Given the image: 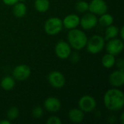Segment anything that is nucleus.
Returning <instances> with one entry per match:
<instances>
[{
  "instance_id": "nucleus-9",
  "label": "nucleus",
  "mask_w": 124,
  "mask_h": 124,
  "mask_svg": "<svg viewBox=\"0 0 124 124\" xmlns=\"http://www.w3.org/2000/svg\"><path fill=\"white\" fill-rule=\"evenodd\" d=\"M31 73L30 67L25 64L17 65L12 72L13 78L17 81H25L29 78Z\"/></svg>"
},
{
  "instance_id": "nucleus-22",
  "label": "nucleus",
  "mask_w": 124,
  "mask_h": 124,
  "mask_svg": "<svg viewBox=\"0 0 124 124\" xmlns=\"http://www.w3.org/2000/svg\"><path fill=\"white\" fill-rule=\"evenodd\" d=\"M19 115H20V110L17 107L15 106H12L10 108H9V110L7 112V118L10 121L17 119Z\"/></svg>"
},
{
  "instance_id": "nucleus-20",
  "label": "nucleus",
  "mask_w": 124,
  "mask_h": 124,
  "mask_svg": "<svg viewBox=\"0 0 124 124\" xmlns=\"http://www.w3.org/2000/svg\"><path fill=\"white\" fill-rule=\"evenodd\" d=\"M49 0H35L34 7L39 12H45L49 9Z\"/></svg>"
},
{
  "instance_id": "nucleus-2",
  "label": "nucleus",
  "mask_w": 124,
  "mask_h": 124,
  "mask_svg": "<svg viewBox=\"0 0 124 124\" xmlns=\"http://www.w3.org/2000/svg\"><path fill=\"white\" fill-rule=\"evenodd\" d=\"M68 40L71 48L79 51L86 46L88 38L84 31L77 28H74L70 29L68 32Z\"/></svg>"
},
{
  "instance_id": "nucleus-30",
  "label": "nucleus",
  "mask_w": 124,
  "mask_h": 124,
  "mask_svg": "<svg viewBox=\"0 0 124 124\" xmlns=\"http://www.w3.org/2000/svg\"><path fill=\"white\" fill-rule=\"evenodd\" d=\"M11 124V121H9L8 119L7 120H1L0 121V124Z\"/></svg>"
},
{
  "instance_id": "nucleus-25",
  "label": "nucleus",
  "mask_w": 124,
  "mask_h": 124,
  "mask_svg": "<svg viewBox=\"0 0 124 124\" xmlns=\"http://www.w3.org/2000/svg\"><path fill=\"white\" fill-rule=\"evenodd\" d=\"M46 124H62V121L61 119L56 116H53L49 117L47 121H46Z\"/></svg>"
},
{
  "instance_id": "nucleus-13",
  "label": "nucleus",
  "mask_w": 124,
  "mask_h": 124,
  "mask_svg": "<svg viewBox=\"0 0 124 124\" xmlns=\"http://www.w3.org/2000/svg\"><path fill=\"white\" fill-rule=\"evenodd\" d=\"M44 108L49 113H57L61 108V102L57 97H49L44 101Z\"/></svg>"
},
{
  "instance_id": "nucleus-14",
  "label": "nucleus",
  "mask_w": 124,
  "mask_h": 124,
  "mask_svg": "<svg viewBox=\"0 0 124 124\" xmlns=\"http://www.w3.org/2000/svg\"><path fill=\"white\" fill-rule=\"evenodd\" d=\"M62 21L63 27L69 30L76 28L80 25V17L76 14H70L67 15Z\"/></svg>"
},
{
  "instance_id": "nucleus-31",
  "label": "nucleus",
  "mask_w": 124,
  "mask_h": 124,
  "mask_svg": "<svg viewBox=\"0 0 124 124\" xmlns=\"http://www.w3.org/2000/svg\"><path fill=\"white\" fill-rule=\"evenodd\" d=\"M120 121H121V124H124V113H123L121 116V118H120Z\"/></svg>"
},
{
  "instance_id": "nucleus-19",
  "label": "nucleus",
  "mask_w": 124,
  "mask_h": 124,
  "mask_svg": "<svg viewBox=\"0 0 124 124\" xmlns=\"http://www.w3.org/2000/svg\"><path fill=\"white\" fill-rule=\"evenodd\" d=\"M115 62H116V56L110 53L105 54L102 58V64L105 68L110 69L113 68L115 65Z\"/></svg>"
},
{
  "instance_id": "nucleus-29",
  "label": "nucleus",
  "mask_w": 124,
  "mask_h": 124,
  "mask_svg": "<svg viewBox=\"0 0 124 124\" xmlns=\"http://www.w3.org/2000/svg\"><path fill=\"white\" fill-rule=\"evenodd\" d=\"M118 35L120 36V37H121V39L124 40V26H122V27H121V28L119 30Z\"/></svg>"
},
{
  "instance_id": "nucleus-21",
  "label": "nucleus",
  "mask_w": 124,
  "mask_h": 124,
  "mask_svg": "<svg viewBox=\"0 0 124 124\" xmlns=\"http://www.w3.org/2000/svg\"><path fill=\"white\" fill-rule=\"evenodd\" d=\"M113 17L110 14H108L107 12L103 15H101L100 17L98 19V23L103 27H108L110 25H113Z\"/></svg>"
},
{
  "instance_id": "nucleus-15",
  "label": "nucleus",
  "mask_w": 124,
  "mask_h": 124,
  "mask_svg": "<svg viewBox=\"0 0 124 124\" xmlns=\"http://www.w3.org/2000/svg\"><path fill=\"white\" fill-rule=\"evenodd\" d=\"M68 118L73 123L80 124L84 118V113L80 108H73L68 113Z\"/></svg>"
},
{
  "instance_id": "nucleus-7",
  "label": "nucleus",
  "mask_w": 124,
  "mask_h": 124,
  "mask_svg": "<svg viewBox=\"0 0 124 124\" xmlns=\"http://www.w3.org/2000/svg\"><path fill=\"white\" fill-rule=\"evenodd\" d=\"M49 84L55 89H61L65 84V78L64 75L57 70L52 71L47 77Z\"/></svg>"
},
{
  "instance_id": "nucleus-4",
  "label": "nucleus",
  "mask_w": 124,
  "mask_h": 124,
  "mask_svg": "<svg viewBox=\"0 0 124 124\" xmlns=\"http://www.w3.org/2000/svg\"><path fill=\"white\" fill-rule=\"evenodd\" d=\"M62 21L57 17H50L44 23V31L50 36L58 34L62 31Z\"/></svg>"
},
{
  "instance_id": "nucleus-6",
  "label": "nucleus",
  "mask_w": 124,
  "mask_h": 124,
  "mask_svg": "<svg viewBox=\"0 0 124 124\" xmlns=\"http://www.w3.org/2000/svg\"><path fill=\"white\" fill-rule=\"evenodd\" d=\"M108 53H110L114 56L121 54L124 48V41L121 39L114 38L108 40L106 46H105Z\"/></svg>"
},
{
  "instance_id": "nucleus-28",
  "label": "nucleus",
  "mask_w": 124,
  "mask_h": 124,
  "mask_svg": "<svg viewBox=\"0 0 124 124\" xmlns=\"http://www.w3.org/2000/svg\"><path fill=\"white\" fill-rule=\"evenodd\" d=\"M2 1L6 4L9 6H13L15 4L19 1V0H2Z\"/></svg>"
},
{
  "instance_id": "nucleus-17",
  "label": "nucleus",
  "mask_w": 124,
  "mask_h": 124,
  "mask_svg": "<svg viewBox=\"0 0 124 124\" xmlns=\"http://www.w3.org/2000/svg\"><path fill=\"white\" fill-rule=\"evenodd\" d=\"M15 79L13 78V76H7L4 77L0 83L1 87L5 91H11L12 89H14V87L15 86Z\"/></svg>"
},
{
  "instance_id": "nucleus-5",
  "label": "nucleus",
  "mask_w": 124,
  "mask_h": 124,
  "mask_svg": "<svg viewBox=\"0 0 124 124\" xmlns=\"http://www.w3.org/2000/svg\"><path fill=\"white\" fill-rule=\"evenodd\" d=\"M78 107L84 113H89L96 108L97 102L92 96L84 95L78 100Z\"/></svg>"
},
{
  "instance_id": "nucleus-23",
  "label": "nucleus",
  "mask_w": 124,
  "mask_h": 124,
  "mask_svg": "<svg viewBox=\"0 0 124 124\" xmlns=\"http://www.w3.org/2000/svg\"><path fill=\"white\" fill-rule=\"evenodd\" d=\"M76 9L81 13L86 12L89 10V3L83 0L78 1L76 4Z\"/></svg>"
},
{
  "instance_id": "nucleus-12",
  "label": "nucleus",
  "mask_w": 124,
  "mask_h": 124,
  "mask_svg": "<svg viewBox=\"0 0 124 124\" xmlns=\"http://www.w3.org/2000/svg\"><path fill=\"white\" fill-rule=\"evenodd\" d=\"M109 82L111 86L118 88L124 84V70H116L110 73L109 76Z\"/></svg>"
},
{
  "instance_id": "nucleus-32",
  "label": "nucleus",
  "mask_w": 124,
  "mask_h": 124,
  "mask_svg": "<svg viewBox=\"0 0 124 124\" xmlns=\"http://www.w3.org/2000/svg\"><path fill=\"white\" fill-rule=\"evenodd\" d=\"M25 0H19V1H21V2H24Z\"/></svg>"
},
{
  "instance_id": "nucleus-27",
  "label": "nucleus",
  "mask_w": 124,
  "mask_h": 124,
  "mask_svg": "<svg viewBox=\"0 0 124 124\" xmlns=\"http://www.w3.org/2000/svg\"><path fill=\"white\" fill-rule=\"evenodd\" d=\"M70 57H71V61L73 62H77L80 60V57H79L78 54H77L76 52L73 53V54H70Z\"/></svg>"
},
{
  "instance_id": "nucleus-1",
  "label": "nucleus",
  "mask_w": 124,
  "mask_h": 124,
  "mask_svg": "<svg viewBox=\"0 0 124 124\" xmlns=\"http://www.w3.org/2000/svg\"><path fill=\"white\" fill-rule=\"evenodd\" d=\"M105 108L110 111L121 110L124 106V92L118 88L108 89L103 97Z\"/></svg>"
},
{
  "instance_id": "nucleus-11",
  "label": "nucleus",
  "mask_w": 124,
  "mask_h": 124,
  "mask_svg": "<svg viewBox=\"0 0 124 124\" xmlns=\"http://www.w3.org/2000/svg\"><path fill=\"white\" fill-rule=\"evenodd\" d=\"M98 23V18L96 15L89 12L85 14L80 18V25L84 30H91L97 26Z\"/></svg>"
},
{
  "instance_id": "nucleus-3",
  "label": "nucleus",
  "mask_w": 124,
  "mask_h": 124,
  "mask_svg": "<svg viewBox=\"0 0 124 124\" xmlns=\"http://www.w3.org/2000/svg\"><path fill=\"white\" fill-rule=\"evenodd\" d=\"M105 39L104 37L100 35L92 36L89 39L87 40L86 46V50L93 54H96L105 48Z\"/></svg>"
},
{
  "instance_id": "nucleus-8",
  "label": "nucleus",
  "mask_w": 124,
  "mask_h": 124,
  "mask_svg": "<svg viewBox=\"0 0 124 124\" xmlns=\"http://www.w3.org/2000/svg\"><path fill=\"white\" fill-rule=\"evenodd\" d=\"M54 52L57 57L61 60L67 59L71 54V46L65 41H58L54 47Z\"/></svg>"
},
{
  "instance_id": "nucleus-24",
  "label": "nucleus",
  "mask_w": 124,
  "mask_h": 124,
  "mask_svg": "<svg viewBox=\"0 0 124 124\" xmlns=\"http://www.w3.org/2000/svg\"><path fill=\"white\" fill-rule=\"evenodd\" d=\"M43 114H44L43 109L40 106H36L32 110V115H33V118H35L36 119L40 118L43 116Z\"/></svg>"
},
{
  "instance_id": "nucleus-16",
  "label": "nucleus",
  "mask_w": 124,
  "mask_h": 124,
  "mask_svg": "<svg viewBox=\"0 0 124 124\" xmlns=\"http://www.w3.org/2000/svg\"><path fill=\"white\" fill-rule=\"evenodd\" d=\"M12 12L17 17H23L27 12V7L24 2L18 1L13 5Z\"/></svg>"
},
{
  "instance_id": "nucleus-10",
  "label": "nucleus",
  "mask_w": 124,
  "mask_h": 124,
  "mask_svg": "<svg viewBox=\"0 0 124 124\" xmlns=\"http://www.w3.org/2000/svg\"><path fill=\"white\" fill-rule=\"evenodd\" d=\"M108 4L104 0H92L89 4V12L96 15H103L108 12Z\"/></svg>"
},
{
  "instance_id": "nucleus-26",
  "label": "nucleus",
  "mask_w": 124,
  "mask_h": 124,
  "mask_svg": "<svg viewBox=\"0 0 124 124\" xmlns=\"http://www.w3.org/2000/svg\"><path fill=\"white\" fill-rule=\"evenodd\" d=\"M115 65H116L117 68L119 70H124V61L122 58H120L118 60H116V62Z\"/></svg>"
},
{
  "instance_id": "nucleus-18",
  "label": "nucleus",
  "mask_w": 124,
  "mask_h": 124,
  "mask_svg": "<svg viewBox=\"0 0 124 124\" xmlns=\"http://www.w3.org/2000/svg\"><path fill=\"white\" fill-rule=\"evenodd\" d=\"M119 29L117 26L110 25L108 27H106L105 33V40H110L114 38H116L118 36Z\"/></svg>"
}]
</instances>
